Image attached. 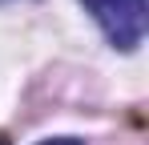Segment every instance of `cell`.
<instances>
[{"instance_id":"obj_2","label":"cell","mask_w":149,"mask_h":145,"mask_svg":"<svg viewBox=\"0 0 149 145\" xmlns=\"http://www.w3.org/2000/svg\"><path fill=\"white\" fill-rule=\"evenodd\" d=\"M40 145H85V141H77V137H49V141H40Z\"/></svg>"},{"instance_id":"obj_3","label":"cell","mask_w":149,"mask_h":145,"mask_svg":"<svg viewBox=\"0 0 149 145\" xmlns=\"http://www.w3.org/2000/svg\"><path fill=\"white\" fill-rule=\"evenodd\" d=\"M0 145H4V141H0Z\"/></svg>"},{"instance_id":"obj_1","label":"cell","mask_w":149,"mask_h":145,"mask_svg":"<svg viewBox=\"0 0 149 145\" xmlns=\"http://www.w3.org/2000/svg\"><path fill=\"white\" fill-rule=\"evenodd\" d=\"M93 20L101 24V32L109 36V45L133 52L145 36V0H81Z\"/></svg>"}]
</instances>
